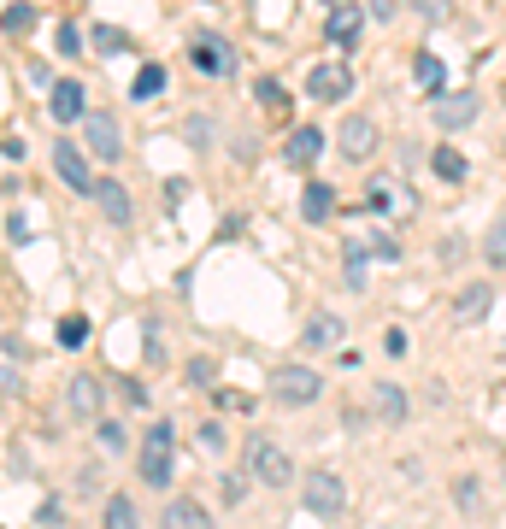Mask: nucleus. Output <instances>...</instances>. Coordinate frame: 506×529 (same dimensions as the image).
Returning a JSON list of instances; mask_svg holds the SVG:
<instances>
[{
  "label": "nucleus",
  "instance_id": "f257e3e1",
  "mask_svg": "<svg viewBox=\"0 0 506 529\" xmlns=\"http://www.w3.org/2000/svg\"><path fill=\"white\" fill-rule=\"evenodd\" d=\"M241 459H248V476H259L266 488H289V483H295V459H289V447L266 441V435H248Z\"/></svg>",
  "mask_w": 506,
  "mask_h": 529
},
{
  "label": "nucleus",
  "instance_id": "f03ea898",
  "mask_svg": "<svg viewBox=\"0 0 506 529\" xmlns=\"http://www.w3.org/2000/svg\"><path fill=\"white\" fill-rule=\"evenodd\" d=\"M300 506H307L312 517H348V476L336 471H307V483H300Z\"/></svg>",
  "mask_w": 506,
  "mask_h": 529
},
{
  "label": "nucleus",
  "instance_id": "7ed1b4c3",
  "mask_svg": "<svg viewBox=\"0 0 506 529\" xmlns=\"http://www.w3.org/2000/svg\"><path fill=\"white\" fill-rule=\"evenodd\" d=\"M324 394V376L312 365H277L271 371V400L277 406H312Z\"/></svg>",
  "mask_w": 506,
  "mask_h": 529
},
{
  "label": "nucleus",
  "instance_id": "20e7f679",
  "mask_svg": "<svg viewBox=\"0 0 506 529\" xmlns=\"http://www.w3.org/2000/svg\"><path fill=\"white\" fill-rule=\"evenodd\" d=\"M171 441H177V430L165 418L148 424V435H141V483L148 488H171Z\"/></svg>",
  "mask_w": 506,
  "mask_h": 529
},
{
  "label": "nucleus",
  "instance_id": "39448f33",
  "mask_svg": "<svg viewBox=\"0 0 506 529\" xmlns=\"http://www.w3.org/2000/svg\"><path fill=\"white\" fill-rule=\"evenodd\" d=\"M83 147L95 159H118L124 154V130H118L113 112H83Z\"/></svg>",
  "mask_w": 506,
  "mask_h": 529
},
{
  "label": "nucleus",
  "instance_id": "423d86ee",
  "mask_svg": "<svg viewBox=\"0 0 506 529\" xmlns=\"http://www.w3.org/2000/svg\"><path fill=\"white\" fill-rule=\"evenodd\" d=\"M342 159H353V165H366L371 154H377V124H371L366 112H348V118H342Z\"/></svg>",
  "mask_w": 506,
  "mask_h": 529
},
{
  "label": "nucleus",
  "instance_id": "0eeeda50",
  "mask_svg": "<svg viewBox=\"0 0 506 529\" xmlns=\"http://www.w3.org/2000/svg\"><path fill=\"white\" fill-rule=\"evenodd\" d=\"M54 171L65 189H77V195H89L95 189V171H89V147H77V141H59L54 147Z\"/></svg>",
  "mask_w": 506,
  "mask_h": 529
},
{
  "label": "nucleus",
  "instance_id": "6e6552de",
  "mask_svg": "<svg viewBox=\"0 0 506 529\" xmlns=\"http://www.w3.org/2000/svg\"><path fill=\"white\" fill-rule=\"evenodd\" d=\"M430 118H436V130L477 124V95H430Z\"/></svg>",
  "mask_w": 506,
  "mask_h": 529
},
{
  "label": "nucleus",
  "instance_id": "1a4fd4ad",
  "mask_svg": "<svg viewBox=\"0 0 506 529\" xmlns=\"http://www.w3.org/2000/svg\"><path fill=\"white\" fill-rule=\"evenodd\" d=\"M65 406L77 412V418H100V406H106V382L89 376V371H77V376H71V389H65Z\"/></svg>",
  "mask_w": 506,
  "mask_h": 529
},
{
  "label": "nucleus",
  "instance_id": "9d476101",
  "mask_svg": "<svg viewBox=\"0 0 506 529\" xmlns=\"http://www.w3.org/2000/svg\"><path fill=\"white\" fill-rule=\"evenodd\" d=\"M83 83H77V77H59L54 83V95H47V112H54V124H83Z\"/></svg>",
  "mask_w": 506,
  "mask_h": 529
},
{
  "label": "nucleus",
  "instance_id": "9b49d317",
  "mask_svg": "<svg viewBox=\"0 0 506 529\" xmlns=\"http://www.w3.org/2000/svg\"><path fill=\"white\" fill-rule=\"evenodd\" d=\"M189 59H195V71H207V77H224V71H236V54H230L224 36H195Z\"/></svg>",
  "mask_w": 506,
  "mask_h": 529
},
{
  "label": "nucleus",
  "instance_id": "f8f14e48",
  "mask_svg": "<svg viewBox=\"0 0 506 529\" xmlns=\"http://www.w3.org/2000/svg\"><path fill=\"white\" fill-rule=\"evenodd\" d=\"M307 95H312V100H348V95H353V71H342V65H312V71H307Z\"/></svg>",
  "mask_w": 506,
  "mask_h": 529
},
{
  "label": "nucleus",
  "instance_id": "ddd939ff",
  "mask_svg": "<svg viewBox=\"0 0 506 529\" xmlns=\"http://www.w3.org/2000/svg\"><path fill=\"white\" fill-rule=\"evenodd\" d=\"M89 195H95V206L106 212L113 223H130V218H136V206H130V189H124V182H113V177H95V189H89Z\"/></svg>",
  "mask_w": 506,
  "mask_h": 529
},
{
  "label": "nucleus",
  "instance_id": "4468645a",
  "mask_svg": "<svg viewBox=\"0 0 506 529\" xmlns=\"http://www.w3.org/2000/svg\"><path fill=\"white\" fill-rule=\"evenodd\" d=\"M318 154H324V130H318V124H300L295 136L283 141V159H289L295 171H307V165H312Z\"/></svg>",
  "mask_w": 506,
  "mask_h": 529
},
{
  "label": "nucleus",
  "instance_id": "2eb2a0df",
  "mask_svg": "<svg viewBox=\"0 0 506 529\" xmlns=\"http://www.w3.org/2000/svg\"><path fill=\"white\" fill-rule=\"evenodd\" d=\"M489 306H494V289H489V282H465V289L453 294V318H460V323L489 318Z\"/></svg>",
  "mask_w": 506,
  "mask_h": 529
},
{
  "label": "nucleus",
  "instance_id": "dca6fc26",
  "mask_svg": "<svg viewBox=\"0 0 506 529\" xmlns=\"http://www.w3.org/2000/svg\"><path fill=\"white\" fill-rule=\"evenodd\" d=\"M300 341H307L312 353L342 348V318H336V312H312V318H307V330H300Z\"/></svg>",
  "mask_w": 506,
  "mask_h": 529
},
{
  "label": "nucleus",
  "instance_id": "f3484780",
  "mask_svg": "<svg viewBox=\"0 0 506 529\" xmlns=\"http://www.w3.org/2000/svg\"><path fill=\"white\" fill-rule=\"evenodd\" d=\"M330 212H336V189H330V182H307V189H300V218L324 223Z\"/></svg>",
  "mask_w": 506,
  "mask_h": 529
},
{
  "label": "nucleus",
  "instance_id": "a211bd4d",
  "mask_svg": "<svg viewBox=\"0 0 506 529\" xmlns=\"http://www.w3.org/2000/svg\"><path fill=\"white\" fill-rule=\"evenodd\" d=\"M359 24H366V13H359L353 0H348V6H336V13H330V42L353 47V42H359Z\"/></svg>",
  "mask_w": 506,
  "mask_h": 529
},
{
  "label": "nucleus",
  "instance_id": "6ab92c4d",
  "mask_svg": "<svg viewBox=\"0 0 506 529\" xmlns=\"http://www.w3.org/2000/svg\"><path fill=\"white\" fill-rule=\"evenodd\" d=\"M371 412H377V424H401L407 418V394H401V382H377V400H371Z\"/></svg>",
  "mask_w": 506,
  "mask_h": 529
},
{
  "label": "nucleus",
  "instance_id": "aec40b11",
  "mask_svg": "<svg viewBox=\"0 0 506 529\" xmlns=\"http://www.w3.org/2000/svg\"><path fill=\"white\" fill-rule=\"evenodd\" d=\"M453 506H460L465 517H483V506H489V500H483L477 476H453Z\"/></svg>",
  "mask_w": 506,
  "mask_h": 529
},
{
  "label": "nucleus",
  "instance_id": "412c9836",
  "mask_svg": "<svg viewBox=\"0 0 506 529\" xmlns=\"http://www.w3.org/2000/svg\"><path fill=\"white\" fill-rule=\"evenodd\" d=\"M159 524H171V529H195V524H207V506H200V500H171L165 512H159Z\"/></svg>",
  "mask_w": 506,
  "mask_h": 529
},
{
  "label": "nucleus",
  "instance_id": "4be33fe9",
  "mask_svg": "<svg viewBox=\"0 0 506 529\" xmlns=\"http://www.w3.org/2000/svg\"><path fill=\"white\" fill-rule=\"evenodd\" d=\"M342 264H348V289L359 294V289H366V264H371V248H366V241H348Z\"/></svg>",
  "mask_w": 506,
  "mask_h": 529
},
{
  "label": "nucleus",
  "instance_id": "5701e85b",
  "mask_svg": "<svg viewBox=\"0 0 506 529\" xmlns=\"http://www.w3.org/2000/svg\"><path fill=\"white\" fill-rule=\"evenodd\" d=\"M430 171H436L442 182H465V154L460 147H436V154H430Z\"/></svg>",
  "mask_w": 506,
  "mask_h": 529
},
{
  "label": "nucleus",
  "instance_id": "b1692460",
  "mask_svg": "<svg viewBox=\"0 0 506 529\" xmlns=\"http://www.w3.org/2000/svg\"><path fill=\"white\" fill-rule=\"evenodd\" d=\"M412 77H418L430 95H442V83H448V71H442V59H436V54H418V59H412Z\"/></svg>",
  "mask_w": 506,
  "mask_h": 529
},
{
  "label": "nucleus",
  "instance_id": "393cba45",
  "mask_svg": "<svg viewBox=\"0 0 506 529\" xmlns=\"http://www.w3.org/2000/svg\"><path fill=\"white\" fill-rule=\"evenodd\" d=\"M130 95H136V100L165 95V65H141V71H136V83H130Z\"/></svg>",
  "mask_w": 506,
  "mask_h": 529
},
{
  "label": "nucleus",
  "instance_id": "a878e982",
  "mask_svg": "<svg viewBox=\"0 0 506 529\" xmlns=\"http://www.w3.org/2000/svg\"><path fill=\"white\" fill-rule=\"evenodd\" d=\"M95 441L106 447V453H124V447H130V430H124L118 418H95Z\"/></svg>",
  "mask_w": 506,
  "mask_h": 529
},
{
  "label": "nucleus",
  "instance_id": "bb28decb",
  "mask_svg": "<svg viewBox=\"0 0 506 529\" xmlns=\"http://www.w3.org/2000/svg\"><path fill=\"white\" fill-rule=\"evenodd\" d=\"M54 341H59V348H83V341H89V318H83V312H71V318H59Z\"/></svg>",
  "mask_w": 506,
  "mask_h": 529
},
{
  "label": "nucleus",
  "instance_id": "cd10ccee",
  "mask_svg": "<svg viewBox=\"0 0 506 529\" xmlns=\"http://www.w3.org/2000/svg\"><path fill=\"white\" fill-rule=\"evenodd\" d=\"M89 42H95V54H106V59H113V54H130V36H124V29H113V24H95V36H89Z\"/></svg>",
  "mask_w": 506,
  "mask_h": 529
},
{
  "label": "nucleus",
  "instance_id": "c85d7f7f",
  "mask_svg": "<svg viewBox=\"0 0 506 529\" xmlns=\"http://www.w3.org/2000/svg\"><path fill=\"white\" fill-rule=\"evenodd\" d=\"M0 29H6V36H24V29H36V6H24V0H18V6H6V13H0Z\"/></svg>",
  "mask_w": 506,
  "mask_h": 529
},
{
  "label": "nucleus",
  "instance_id": "c756f323",
  "mask_svg": "<svg viewBox=\"0 0 506 529\" xmlns=\"http://www.w3.org/2000/svg\"><path fill=\"white\" fill-rule=\"evenodd\" d=\"M483 259H489V264H506V212L489 223V236H483Z\"/></svg>",
  "mask_w": 506,
  "mask_h": 529
},
{
  "label": "nucleus",
  "instance_id": "7c9ffc66",
  "mask_svg": "<svg viewBox=\"0 0 506 529\" xmlns=\"http://www.w3.org/2000/svg\"><path fill=\"white\" fill-rule=\"evenodd\" d=\"M100 517H106V524H113V529H130V524H136V500H130V494H113V500H106V512H100Z\"/></svg>",
  "mask_w": 506,
  "mask_h": 529
},
{
  "label": "nucleus",
  "instance_id": "2f4dec72",
  "mask_svg": "<svg viewBox=\"0 0 506 529\" xmlns=\"http://www.w3.org/2000/svg\"><path fill=\"white\" fill-rule=\"evenodd\" d=\"M253 95H259V106H266V112H283V106H289V95H283L277 77H259V83H253Z\"/></svg>",
  "mask_w": 506,
  "mask_h": 529
},
{
  "label": "nucleus",
  "instance_id": "473e14b6",
  "mask_svg": "<svg viewBox=\"0 0 506 529\" xmlns=\"http://www.w3.org/2000/svg\"><path fill=\"white\" fill-rule=\"evenodd\" d=\"M401 6H407L412 18H424V24H442V18H448V0H401Z\"/></svg>",
  "mask_w": 506,
  "mask_h": 529
},
{
  "label": "nucleus",
  "instance_id": "72a5a7b5",
  "mask_svg": "<svg viewBox=\"0 0 506 529\" xmlns=\"http://www.w3.org/2000/svg\"><path fill=\"white\" fill-rule=\"evenodd\" d=\"M141 335H148V341H141V353H148V359H165V330H159V318L141 323Z\"/></svg>",
  "mask_w": 506,
  "mask_h": 529
},
{
  "label": "nucleus",
  "instance_id": "f704fd0d",
  "mask_svg": "<svg viewBox=\"0 0 506 529\" xmlns=\"http://www.w3.org/2000/svg\"><path fill=\"white\" fill-rule=\"evenodd\" d=\"M183 136H189V147H195V154H207V147H212V124H207V118H189Z\"/></svg>",
  "mask_w": 506,
  "mask_h": 529
},
{
  "label": "nucleus",
  "instance_id": "c9c22d12",
  "mask_svg": "<svg viewBox=\"0 0 506 529\" xmlns=\"http://www.w3.org/2000/svg\"><path fill=\"white\" fill-rule=\"evenodd\" d=\"M189 389H212V376H218V365H212V359H189Z\"/></svg>",
  "mask_w": 506,
  "mask_h": 529
},
{
  "label": "nucleus",
  "instance_id": "e433bc0d",
  "mask_svg": "<svg viewBox=\"0 0 506 529\" xmlns=\"http://www.w3.org/2000/svg\"><path fill=\"white\" fill-rule=\"evenodd\" d=\"M407 348H412V341H407V330H401V323H389V330H383V353H389V359H401Z\"/></svg>",
  "mask_w": 506,
  "mask_h": 529
},
{
  "label": "nucleus",
  "instance_id": "4c0bfd02",
  "mask_svg": "<svg viewBox=\"0 0 506 529\" xmlns=\"http://www.w3.org/2000/svg\"><path fill=\"white\" fill-rule=\"evenodd\" d=\"M200 453H218V447H224V424H200Z\"/></svg>",
  "mask_w": 506,
  "mask_h": 529
},
{
  "label": "nucleus",
  "instance_id": "58836bf2",
  "mask_svg": "<svg viewBox=\"0 0 506 529\" xmlns=\"http://www.w3.org/2000/svg\"><path fill=\"white\" fill-rule=\"evenodd\" d=\"M54 47H59V54H77V47H83V36H77V24H59V36H54Z\"/></svg>",
  "mask_w": 506,
  "mask_h": 529
},
{
  "label": "nucleus",
  "instance_id": "ea45409f",
  "mask_svg": "<svg viewBox=\"0 0 506 529\" xmlns=\"http://www.w3.org/2000/svg\"><path fill=\"white\" fill-rule=\"evenodd\" d=\"M371 259H401V241H394V236H371Z\"/></svg>",
  "mask_w": 506,
  "mask_h": 529
},
{
  "label": "nucleus",
  "instance_id": "a19ab883",
  "mask_svg": "<svg viewBox=\"0 0 506 529\" xmlns=\"http://www.w3.org/2000/svg\"><path fill=\"white\" fill-rule=\"evenodd\" d=\"M436 259H442V264H460V259H465V241H460V236H448V241L436 248Z\"/></svg>",
  "mask_w": 506,
  "mask_h": 529
},
{
  "label": "nucleus",
  "instance_id": "79ce46f5",
  "mask_svg": "<svg viewBox=\"0 0 506 529\" xmlns=\"http://www.w3.org/2000/svg\"><path fill=\"white\" fill-rule=\"evenodd\" d=\"M401 13V0H366V18H394Z\"/></svg>",
  "mask_w": 506,
  "mask_h": 529
},
{
  "label": "nucleus",
  "instance_id": "37998d69",
  "mask_svg": "<svg viewBox=\"0 0 506 529\" xmlns=\"http://www.w3.org/2000/svg\"><path fill=\"white\" fill-rule=\"evenodd\" d=\"M389 200H394V189H389V182H377V189H371V200H366V206H371V212H389Z\"/></svg>",
  "mask_w": 506,
  "mask_h": 529
},
{
  "label": "nucleus",
  "instance_id": "c03bdc74",
  "mask_svg": "<svg viewBox=\"0 0 506 529\" xmlns=\"http://www.w3.org/2000/svg\"><path fill=\"white\" fill-rule=\"evenodd\" d=\"M59 512H65L59 500H42V506H36V524H59Z\"/></svg>",
  "mask_w": 506,
  "mask_h": 529
},
{
  "label": "nucleus",
  "instance_id": "a18cd8bd",
  "mask_svg": "<svg viewBox=\"0 0 506 529\" xmlns=\"http://www.w3.org/2000/svg\"><path fill=\"white\" fill-rule=\"evenodd\" d=\"M124 400H130V406H148V389H141L136 376H124Z\"/></svg>",
  "mask_w": 506,
  "mask_h": 529
}]
</instances>
